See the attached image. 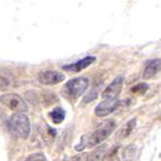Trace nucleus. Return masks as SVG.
Here are the masks:
<instances>
[{
    "label": "nucleus",
    "instance_id": "obj_3",
    "mask_svg": "<svg viewBox=\"0 0 161 161\" xmlns=\"http://www.w3.org/2000/svg\"><path fill=\"white\" fill-rule=\"evenodd\" d=\"M9 129L14 135L27 139L31 132L30 118L25 115L24 112H16L9 119Z\"/></svg>",
    "mask_w": 161,
    "mask_h": 161
},
{
    "label": "nucleus",
    "instance_id": "obj_11",
    "mask_svg": "<svg viewBox=\"0 0 161 161\" xmlns=\"http://www.w3.org/2000/svg\"><path fill=\"white\" fill-rule=\"evenodd\" d=\"M159 70H161V60H152L147 64L143 72V78L144 79H151L154 75H157Z\"/></svg>",
    "mask_w": 161,
    "mask_h": 161
},
{
    "label": "nucleus",
    "instance_id": "obj_9",
    "mask_svg": "<svg viewBox=\"0 0 161 161\" xmlns=\"http://www.w3.org/2000/svg\"><path fill=\"white\" fill-rule=\"evenodd\" d=\"M96 58L95 57H86L83 58L82 60L78 61L77 63L75 64H71V65H63V70H67V71H73V72H78V71H81L82 69H86L87 67L94 63Z\"/></svg>",
    "mask_w": 161,
    "mask_h": 161
},
{
    "label": "nucleus",
    "instance_id": "obj_12",
    "mask_svg": "<svg viewBox=\"0 0 161 161\" xmlns=\"http://www.w3.org/2000/svg\"><path fill=\"white\" fill-rule=\"evenodd\" d=\"M48 116H50V118L52 119L53 123L60 124V123H62L63 119H64L65 113H64V110L62 109L61 107H58V108H55V109L52 110L51 113L48 114Z\"/></svg>",
    "mask_w": 161,
    "mask_h": 161
},
{
    "label": "nucleus",
    "instance_id": "obj_7",
    "mask_svg": "<svg viewBox=\"0 0 161 161\" xmlns=\"http://www.w3.org/2000/svg\"><path fill=\"white\" fill-rule=\"evenodd\" d=\"M118 105H119V102L116 99H105L99 105H97V107L95 108V114L98 117H105L112 112H114Z\"/></svg>",
    "mask_w": 161,
    "mask_h": 161
},
{
    "label": "nucleus",
    "instance_id": "obj_6",
    "mask_svg": "<svg viewBox=\"0 0 161 161\" xmlns=\"http://www.w3.org/2000/svg\"><path fill=\"white\" fill-rule=\"evenodd\" d=\"M64 80V75L57 71H43L38 75V81L45 86H52Z\"/></svg>",
    "mask_w": 161,
    "mask_h": 161
},
{
    "label": "nucleus",
    "instance_id": "obj_2",
    "mask_svg": "<svg viewBox=\"0 0 161 161\" xmlns=\"http://www.w3.org/2000/svg\"><path fill=\"white\" fill-rule=\"evenodd\" d=\"M88 85H89V80L87 78H85V77L71 79L62 88L61 94L68 100L73 102V100L78 99L79 97L86 92V89L88 88Z\"/></svg>",
    "mask_w": 161,
    "mask_h": 161
},
{
    "label": "nucleus",
    "instance_id": "obj_13",
    "mask_svg": "<svg viewBox=\"0 0 161 161\" xmlns=\"http://www.w3.org/2000/svg\"><path fill=\"white\" fill-rule=\"evenodd\" d=\"M148 90V86L144 85V83H140L137 86H135L134 88H132V92H136V94H143Z\"/></svg>",
    "mask_w": 161,
    "mask_h": 161
},
{
    "label": "nucleus",
    "instance_id": "obj_10",
    "mask_svg": "<svg viewBox=\"0 0 161 161\" xmlns=\"http://www.w3.org/2000/svg\"><path fill=\"white\" fill-rule=\"evenodd\" d=\"M135 126H136V119H135V118H133V119H131L130 122H127L126 124H124L123 126L118 130L117 133H116L115 137H116V139H118V140L126 139L127 136H130V135H131V133L133 132V130L135 129Z\"/></svg>",
    "mask_w": 161,
    "mask_h": 161
},
{
    "label": "nucleus",
    "instance_id": "obj_1",
    "mask_svg": "<svg viewBox=\"0 0 161 161\" xmlns=\"http://www.w3.org/2000/svg\"><path fill=\"white\" fill-rule=\"evenodd\" d=\"M115 127H116V124L113 119H108V121L103 122L100 125H98L95 129L94 132L81 136V141L75 147V150L81 151L86 148H94L96 145L100 144L103 141H105V140L113 133Z\"/></svg>",
    "mask_w": 161,
    "mask_h": 161
},
{
    "label": "nucleus",
    "instance_id": "obj_8",
    "mask_svg": "<svg viewBox=\"0 0 161 161\" xmlns=\"http://www.w3.org/2000/svg\"><path fill=\"white\" fill-rule=\"evenodd\" d=\"M15 86L14 75L8 70L0 69V90H8Z\"/></svg>",
    "mask_w": 161,
    "mask_h": 161
},
{
    "label": "nucleus",
    "instance_id": "obj_5",
    "mask_svg": "<svg viewBox=\"0 0 161 161\" xmlns=\"http://www.w3.org/2000/svg\"><path fill=\"white\" fill-rule=\"evenodd\" d=\"M122 88H123V77L119 75L114 79L109 86L105 89L103 92V98L104 99H116L118 95L121 94Z\"/></svg>",
    "mask_w": 161,
    "mask_h": 161
},
{
    "label": "nucleus",
    "instance_id": "obj_14",
    "mask_svg": "<svg viewBox=\"0 0 161 161\" xmlns=\"http://www.w3.org/2000/svg\"><path fill=\"white\" fill-rule=\"evenodd\" d=\"M26 160H46V158L42 153H35V154H31L27 157Z\"/></svg>",
    "mask_w": 161,
    "mask_h": 161
},
{
    "label": "nucleus",
    "instance_id": "obj_4",
    "mask_svg": "<svg viewBox=\"0 0 161 161\" xmlns=\"http://www.w3.org/2000/svg\"><path fill=\"white\" fill-rule=\"evenodd\" d=\"M0 103L13 112H26L28 106L22 97L16 94H5L0 97Z\"/></svg>",
    "mask_w": 161,
    "mask_h": 161
}]
</instances>
